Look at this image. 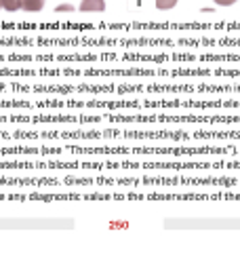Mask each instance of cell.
<instances>
[{"instance_id": "obj_1", "label": "cell", "mask_w": 240, "mask_h": 253, "mask_svg": "<svg viewBox=\"0 0 240 253\" xmlns=\"http://www.w3.org/2000/svg\"><path fill=\"white\" fill-rule=\"evenodd\" d=\"M80 11L82 13H101V11H106V0H82V2H80Z\"/></svg>"}, {"instance_id": "obj_2", "label": "cell", "mask_w": 240, "mask_h": 253, "mask_svg": "<svg viewBox=\"0 0 240 253\" xmlns=\"http://www.w3.org/2000/svg\"><path fill=\"white\" fill-rule=\"evenodd\" d=\"M19 2H21V9L28 13H38L44 6V0H19Z\"/></svg>"}, {"instance_id": "obj_3", "label": "cell", "mask_w": 240, "mask_h": 253, "mask_svg": "<svg viewBox=\"0 0 240 253\" xmlns=\"http://www.w3.org/2000/svg\"><path fill=\"white\" fill-rule=\"evenodd\" d=\"M175 4H177V0H156V9L160 11H169Z\"/></svg>"}, {"instance_id": "obj_4", "label": "cell", "mask_w": 240, "mask_h": 253, "mask_svg": "<svg viewBox=\"0 0 240 253\" xmlns=\"http://www.w3.org/2000/svg\"><path fill=\"white\" fill-rule=\"evenodd\" d=\"M2 9H6V11H17V9H21V2L19 0H2Z\"/></svg>"}, {"instance_id": "obj_5", "label": "cell", "mask_w": 240, "mask_h": 253, "mask_svg": "<svg viewBox=\"0 0 240 253\" xmlns=\"http://www.w3.org/2000/svg\"><path fill=\"white\" fill-rule=\"evenodd\" d=\"M72 11H74V6L72 4H59L57 6V13H72Z\"/></svg>"}, {"instance_id": "obj_6", "label": "cell", "mask_w": 240, "mask_h": 253, "mask_svg": "<svg viewBox=\"0 0 240 253\" xmlns=\"http://www.w3.org/2000/svg\"><path fill=\"white\" fill-rule=\"evenodd\" d=\"M236 0H215V4H219V6H232Z\"/></svg>"}, {"instance_id": "obj_7", "label": "cell", "mask_w": 240, "mask_h": 253, "mask_svg": "<svg viewBox=\"0 0 240 253\" xmlns=\"http://www.w3.org/2000/svg\"><path fill=\"white\" fill-rule=\"evenodd\" d=\"M0 9H2V0H0Z\"/></svg>"}]
</instances>
